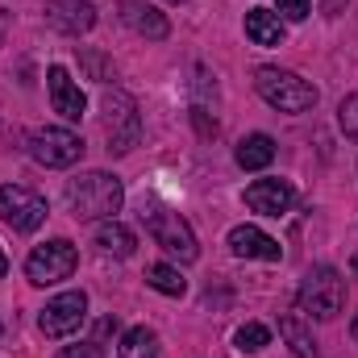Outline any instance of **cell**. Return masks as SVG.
Here are the masks:
<instances>
[{
  "mask_svg": "<svg viewBox=\"0 0 358 358\" xmlns=\"http://www.w3.org/2000/svg\"><path fill=\"white\" fill-rule=\"evenodd\" d=\"M67 204L80 221H108L125 204V187L113 171H84L67 179Z\"/></svg>",
  "mask_w": 358,
  "mask_h": 358,
  "instance_id": "6da1fadb",
  "label": "cell"
},
{
  "mask_svg": "<svg viewBox=\"0 0 358 358\" xmlns=\"http://www.w3.org/2000/svg\"><path fill=\"white\" fill-rule=\"evenodd\" d=\"M100 125H104L108 155H129V150L142 142V113H138V100L121 88L104 92V100H100Z\"/></svg>",
  "mask_w": 358,
  "mask_h": 358,
  "instance_id": "7a4b0ae2",
  "label": "cell"
},
{
  "mask_svg": "<svg viewBox=\"0 0 358 358\" xmlns=\"http://www.w3.org/2000/svg\"><path fill=\"white\" fill-rule=\"evenodd\" d=\"M255 92L279 113H308L317 104V88L304 76L287 71V67H259L255 71Z\"/></svg>",
  "mask_w": 358,
  "mask_h": 358,
  "instance_id": "3957f363",
  "label": "cell"
},
{
  "mask_svg": "<svg viewBox=\"0 0 358 358\" xmlns=\"http://www.w3.org/2000/svg\"><path fill=\"white\" fill-rule=\"evenodd\" d=\"M296 304H300V313H308V317H317V321H334V317L342 313V304H346V283H342V275L329 267V263L313 267L304 275L300 292H296Z\"/></svg>",
  "mask_w": 358,
  "mask_h": 358,
  "instance_id": "277c9868",
  "label": "cell"
},
{
  "mask_svg": "<svg viewBox=\"0 0 358 358\" xmlns=\"http://www.w3.org/2000/svg\"><path fill=\"white\" fill-rule=\"evenodd\" d=\"M76 263H80L76 246H71L67 238H55V242H42V246L25 259V279H29L34 287H50V283L71 279Z\"/></svg>",
  "mask_w": 358,
  "mask_h": 358,
  "instance_id": "5b68a950",
  "label": "cell"
},
{
  "mask_svg": "<svg viewBox=\"0 0 358 358\" xmlns=\"http://www.w3.org/2000/svg\"><path fill=\"white\" fill-rule=\"evenodd\" d=\"M29 155L42 167H76L84 159V138L63 125H42L29 134Z\"/></svg>",
  "mask_w": 358,
  "mask_h": 358,
  "instance_id": "8992f818",
  "label": "cell"
},
{
  "mask_svg": "<svg viewBox=\"0 0 358 358\" xmlns=\"http://www.w3.org/2000/svg\"><path fill=\"white\" fill-rule=\"evenodd\" d=\"M46 200L38 196V192H29V187H21V183H4L0 187V221L8 225V229H17V234H34L42 221H46Z\"/></svg>",
  "mask_w": 358,
  "mask_h": 358,
  "instance_id": "52a82bcc",
  "label": "cell"
},
{
  "mask_svg": "<svg viewBox=\"0 0 358 358\" xmlns=\"http://www.w3.org/2000/svg\"><path fill=\"white\" fill-rule=\"evenodd\" d=\"M146 229H150L155 246H163L171 259H179V263H196L200 246H196L192 225H187L179 213H150V217H146Z\"/></svg>",
  "mask_w": 358,
  "mask_h": 358,
  "instance_id": "ba28073f",
  "label": "cell"
},
{
  "mask_svg": "<svg viewBox=\"0 0 358 358\" xmlns=\"http://www.w3.org/2000/svg\"><path fill=\"white\" fill-rule=\"evenodd\" d=\"M84 321H88V296L84 292H63L38 313V329L46 338H71Z\"/></svg>",
  "mask_w": 358,
  "mask_h": 358,
  "instance_id": "9c48e42d",
  "label": "cell"
},
{
  "mask_svg": "<svg viewBox=\"0 0 358 358\" xmlns=\"http://www.w3.org/2000/svg\"><path fill=\"white\" fill-rule=\"evenodd\" d=\"M296 204V187L287 179H255L246 187V208L263 213V217H283Z\"/></svg>",
  "mask_w": 358,
  "mask_h": 358,
  "instance_id": "30bf717a",
  "label": "cell"
},
{
  "mask_svg": "<svg viewBox=\"0 0 358 358\" xmlns=\"http://www.w3.org/2000/svg\"><path fill=\"white\" fill-rule=\"evenodd\" d=\"M117 17H121L125 29H134V34L146 38V42H163V38L171 34L167 17H163L155 4H146V0H121V4H117Z\"/></svg>",
  "mask_w": 358,
  "mask_h": 358,
  "instance_id": "8fae6325",
  "label": "cell"
},
{
  "mask_svg": "<svg viewBox=\"0 0 358 358\" xmlns=\"http://www.w3.org/2000/svg\"><path fill=\"white\" fill-rule=\"evenodd\" d=\"M42 13H46V25H55L59 34H71V38L88 34L96 25V4L92 0H46Z\"/></svg>",
  "mask_w": 358,
  "mask_h": 358,
  "instance_id": "7c38bea8",
  "label": "cell"
},
{
  "mask_svg": "<svg viewBox=\"0 0 358 358\" xmlns=\"http://www.w3.org/2000/svg\"><path fill=\"white\" fill-rule=\"evenodd\" d=\"M46 88H50V104H55V113H59L63 121H80V117H84L88 96H84V88H80L76 80H71L67 67H50V71H46Z\"/></svg>",
  "mask_w": 358,
  "mask_h": 358,
  "instance_id": "4fadbf2b",
  "label": "cell"
},
{
  "mask_svg": "<svg viewBox=\"0 0 358 358\" xmlns=\"http://www.w3.org/2000/svg\"><path fill=\"white\" fill-rule=\"evenodd\" d=\"M229 250L238 259H263V263H279L283 259V246L271 234H263L259 225H234L229 229Z\"/></svg>",
  "mask_w": 358,
  "mask_h": 358,
  "instance_id": "5bb4252c",
  "label": "cell"
},
{
  "mask_svg": "<svg viewBox=\"0 0 358 358\" xmlns=\"http://www.w3.org/2000/svg\"><path fill=\"white\" fill-rule=\"evenodd\" d=\"M279 338L292 346V355L296 358H317V338H313V329H308V321L300 317V313H283L279 317Z\"/></svg>",
  "mask_w": 358,
  "mask_h": 358,
  "instance_id": "9a60e30c",
  "label": "cell"
},
{
  "mask_svg": "<svg viewBox=\"0 0 358 358\" xmlns=\"http://www.w3.org/2000/svg\"><path fill=\"white\" fill-rule=\"evenodd\" d=\"M96 246H100L104 255H113V259H129L134 246H138V238H134L129 225H121L117 217H108V221H100V229H96Z\"/></svg>",
  "mask_w": 358,
  "mask_h": 358,
  "instance_id": "2e32d148",
  "label": "cell"
},
{
  "mask_svg": "<svg viewBox=\"0 0 358 358\" xmlns=\"http://www.w3.org/2000/svg\"><path fill=\"white\" fill-rule=\"evenodd\" d=\"M234 159H238L242 171H263V167H271V159H275V142H271V134H246V138L238 142Z\"/></svg>",
  "mask_w": 358,
  "mask_h": 358,
  "instance_id": "e0dca14e",
  "label": "cell"
},
{
  "mask_svg": "<svg viewBox=\"0 0 358 358\" xmlns=\"http://www.w3.org/2000/svg\"><path fill=\"white\" fill-rule=\"evenodd\" d=\"M246 38L255 46H279L283 42V17L271 8H250L246 13Z\"/></svg>",
  "mask_w": 358,
  "mask_h": 358,
  "instance_id": "ac0fdd59",
  "label": "cell"
},
{
  "mask_svg": "<svg viewBox=\"0 0 358 358\" xmlns=\"http://www.w3.org/2000/svg\"><path fill=\"white\" fill-rule=\"evenodd\" d=\"M117 355L121 358H159V334L146 329V325H134V329H125Z\"/></svg>",
  "mask_w": 358,
  "mask_h": 358,
  "instance_id": "d6986e66",
  "label": "cell"
},
{
  "mask_svg": "<svg viewBox=\"0 0 358 358\" xmlns=\"http://www.w3.org/2000/svg\"><path fill=\"white\" fill-rule=\"evenodd\" d=\"M146 283H150L155 292H163V296H183V292H187V279H183L179 267H171V263H150V267H146Z\"/></svg>",
  "mask_w": 358,
  "mask_h": 358,
  "instance_id": "ffe728a7",
  "label": "cell"
},
{
  "mask_svg": "<svg viewBox=\"0 0 358 358\" xmlns=\"http://www.w3.org/2000/svg\"><path fill=\"white\" fill-rule=\"evenodd\" d=\"M234 342H238L242 355H259V350H267L271 346V329L267 325H259V321H246V325L234 334Z\"/></svg>",
  "mask_w": 358,
  "mask_h": 358,
  "instance_id": "44dd1931",
  "label": "cell"
},
{
  "mask_svg": "<svg viewBox=\"0 0 358 358\" xmlns=\"http://www.w3.org/2000/svg\"><path fill=\"white\" fill-rule=\"evenodd\" d=\"M338 125H342V134L358 142V92H350L342 104H338Z\"/></svg>",
  "mask_w": 358,
  "mask_h": 358,
  "instance_id": "7402d4cb",
  "label": "cell"
},
{
  "mask_svg": "<svg viewBox=\"0 0 358 358\" xmlns=\"http://www.w3.org/2000/svg\"><path fill=\"white\" fill-rule=\"evenodd\" d=\"M80 63H84V67L92 71V80H96V84H108V80H113V63H108L104 55H96V50H84V55H80Z\"/></svg>",
  "mask_w": 358,
  "mask_h": 358,
  "instance_id": "603a6c76",
  "label": "cell"
},
{
  "mask_svg": "<svg viewBox=\"0 0 358 358\" xmlns=\"http://www.w3.org/2000/svg\"><path fill=\"white\" fill-rule=\"evenodd\" d=\"M279 4V17L283 21H304L313 13V0H275Z\"/></svg>",
  "mask_w": 358,
  "mask_h": 358,
  "instance_id": "cb8c5ba5",
  "label": "cell"
},
{
  "mask_svg": "<svg viewBox=\"0 0 358 358\" xmlns=\"http://www.w3.org/2000/svg\"><path fill=\"white\" fill-rule=\"evenodd\" d=\"M59 358H104V350H100V342H80V346H63Z\"/></svg>",
  "mask_w": 358,
  "mask_h": 358,
  "instance_id": "d4e9b609",
  "label": "cell"
},
{
  "mask_svg": "<svg viewBox=\"0 0 358 358\" xmlns=\"http://www.w3.org/2000/svg\"><path fill=\"white\" fill-rule=\"evenodd\" d=\"M317 4H321V13H325V17H338L350 0H317Z\"/></svg>",
  "mask_w": 358,
  "mask_h": 358,
  "instance_id": "484cf974",
  "label": "cell"
},
{
  "mask_svg": "<svg viewBox=\"0 0 358 358\" xmlns=\"http://www.w3.org/2000/svg\"><path fill=\"white\" fill-rule=\"evenodd\" d=\"M4 275H8V259H4V255H0V279H4Z\"/></svg>",
  "mask_w": 358,
  "mask_h": 358,
  "instance_id": "4316f807",
  "label": "cell"
},
{
  "mask_svg": "<svg viewBox=\"0 0 358 358\" xmlns=\"http://www.w3.org/2000/svg\"><path fill=\"white\" fill-rule=\"evenodd\" d=\"M350 334H355V342H358V317H355V325H350Z\"/></svg>",
  "mask_w": 358,
  "mask_h": 358,
  "instance_id": "83f0119b",
  "label": "cell"
},
{
  "mask_svg": "<svg viewBox=\"0 0 358 358\" xmlns=\"http://www.w3.org/2000/svg\"><path fill=\"white\" fill-rule=\"evenodd\" d=\"M350 267H355V271H358V255H355V259H350Z\"/></svg>",
  "mask_w": 358,
  "mask_h": 358,
  "instance_id": "f1b7e54d",
  "label": "cell"
},
{
  "mask_svg": "<svg viewBox=\"0 0 358 358\" xmlns=\"http://www.w3.org/2000/svg\"><path fill=\"white\" fill-rule=\"evenodd\" d=\"M179 4H183V0H179Z\"/></svg>",
  "mask_w": 358,
  "mask_h": 358,
  "instance_id": "f546056e",
  "label": "cell"
}]
</instances>
